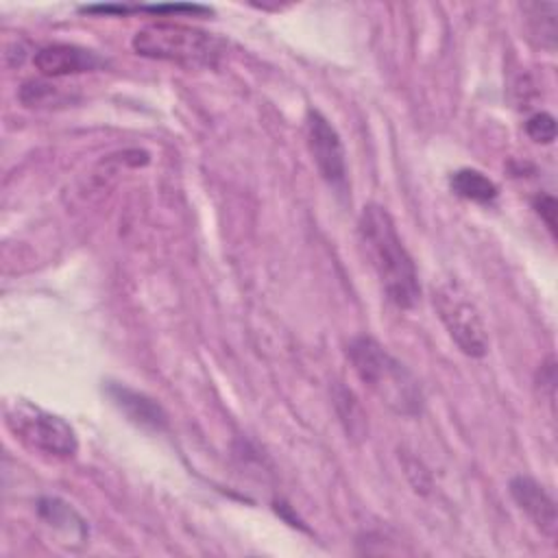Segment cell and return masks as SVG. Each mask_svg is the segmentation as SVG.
Instances as JSON below:
<instances>
[{
	"label": "cell",
	"instance_id": "cell-14",
	"mask_svg": "<svg viewBox=\"0 0 558 558\" xmlns=\"http://www.w3.org/2000/svg\"><path fill=\"white\" fill-rule=\"evenodd\" d=\"M556 198L549 194H541L534 198V209L538 211V216L545 220V225L549 227L551 233H556Z\"/></svg>",
	"mask_w": 558,
	"mask_h": 558
},
{
	"label": "cell",
	"instance_id": "cell-13",
	"mask_svg": "<svg viewBox=\"0 0 558 558\" xmlns=\"http://www.w3.org/2000/svg\"><path fill=\"white\" fill-rule=\"evenodd\" d=\"M525 133L538 144H551L556 140V120L547 111H538L527 118Z\"/></svg>",
	"mask_w": 558,
	"mask_h": 558
},
{
	"label": "cell",
	"instance_id": "cell-5",
	"mask_svg": "<svg viewBox=\"0 0 558 558\" xmlns=\"http://www.w3.org/2000/svg\"><path fill=\"white\" fill-rule=\"evenodd\" d=\"M7 425L26 447L52 456L72 458L78 451L76 432L61 416L41 410L28 401H13L7 405Z\"/></svg>",
	"mask_w": 558,
	"mask_h": 558
},
{
	"label": "cell",
	"instance_id": "cell-6",
	"mask_svg": "<svg viewBox=\"0 0 558 558\" xmlns=\"http://www.w3.org/2000/svg\"><path fill=\"white\" fill-rule=\"evenodd\" d=\"M307 144L312 159L320 172V177L327 181L331 190L338 194L347 192V155L342 140L333 124L318 111H307Z\"/></svg>",
	"mask_w": 558,
	"mask_h": 558
},
{
	"label": "cell",
	"instance_id": "cell-9",
	"mask_svg": "<svg viewBox=\"0 0 558 558\" xmlns=\"http://www.w3.org/2000/svg\"><path fill=\"white\" fill-rule=\"evenodd\" d=\"M107 395L113 401V405L135 425L161 432L168 427V414L166 410L148 395L137 392L124 384H107Z\"/></svg>",
	"mask_w": 558,
	"mask_h": 558
},
{
	"label": "cell",
	"instance_id": "cell-1",
	"mask_svg": "<svg viewBox=\"0 0 558 558\" xmlns=\"http://www.w3.org/2000/svg\"><path fill=\"white\" fill-rule=\"evenodd\" d=\"M357 235L388 301L401 310L414 307L421 296L416 266L388 209L377 203L364 205L357 220Z\"/></svg>",
	"mask_w": 558,
	"mask_h": 558
},
{
	"label": "cell",
	"instance_id": "cell-2",
	"mask_svg": "<svg viewBox=\"0 0 558 558\" xmlns=\"http://www.w3.org/2000/svg\"><path fill=\"white\" fill-rule=\"evenodd\" d=\"M347 357L360 381L395 414L418 416L423 390L412 371L371 336H357L347 344Z\"/></svg>",
	"mask_w": 558,
	"mask_h": 558
},
{
	"label": "cell",
	"instance_id": "cell-8",
	"mask_svg": "<svg viewBox=\"0 0 558 558\" xmlns=\"http://www.w3.org/2000/svg\"><path fill=\"white\" fill-rule=\"evenodd\" d=\"M35 68L44 76H68L78 72H94L107 65V61L87 48L70 46V44H52L44 46L33 54Z\"/></svg>",
	"mask_w": 558,
	"mask_h": 558
},
{
	"label": "cell",
	"instance_id": "cell-7",
	"mask_svg": "<svg viewBox=\"0 0 558 558\" xmlns=\"http://www.w3.org/2000/svg\"><path fill=\"white\" fill-rule=\"evenodd\" d=\"M510 495L514 504L521 508V512L527 514V519L549 538L556 541L558 534V512L554 497L532 477L517 475L510 480Z\"/></svg>",
	"mask_w": 558,
	"mask_h": 558
},
{
	"label": "cell",
	"instance_id": "cell-11",
	"mask_svg": "<svg viewBox=\"0 0 558 558\" xmlns=\"http://www.w3.org/2000/svg\"><path fill=\"white\" fill-rule=\"evenodd\" d=\"M449 185L458 196L475 203H490L499 194V187L495 185V181H490L484 172L473 168L456 170L449 179Z\"/></svg>",
	"mask_w": 558,
	"mask_h": 558
},
{
	"label": "cell",
	"instance_id": "cell-12",
	"mask_svg": "<svg viewBox=\"0 0 558 558\" xmlns=\"http://www.w3.org/2000/svg\"><path fill=\"white\" fill-rule=\"evenodd\" d=\"M530 22V33L538 37V44L543 48L554 50L556 46V2H532L523 7Z\"/></svg>",
	"mask_w": 558,
	"mask_h": 558
},
{
	"label": "cell",
	"instance_id": "cell-4",
	"mask_svg": "<svg viewBox=\"0 0 558 558\" xmlns=\"http://www.w3.org/2000/svg\"><path fill=\"white\" fill-rule=\"evenodd\" d=\"M434 307L458 349L469 357H484L488 351V329L477 305L456 279H440L432 288Z\"/></svg>",
	"mask_w": 558,
	"mask_h": 558
},
{
	"label": "cell",
	"instance_id": "cell-3",
	"mask_svg": "<svg viewBox=\"0 0 558 558\" xmlns=\"http://www.w3.org/2000/svg\"><path fill=\"white\" fill-rule=\"evenodd\" d=\"M133 50L146 59L172 61L179 65H216L222 54V41L211 33L172 24V22H155L142 26L133 39Z\"/></svg>",
	"mask_w": 558,
	"mask_h": 558
},
{
	"label": "cell",
	"instance_id": "cell-10",
	"mask_svg": "<svg viewBox=\"0 0 558 558\" xmlns=\"http://www.w3.org/2000/svg\"><path fill=\"white\" fill-rule=\"evenodd\" d=\"M37 512L48 525H52L70 536H76L78 541H83L89 532L85 519L70 504H65L59 497H41L37 504Z\"/></svg>",
	"mask_w": 558,
	"mask_h": 558
}]
</instances>
